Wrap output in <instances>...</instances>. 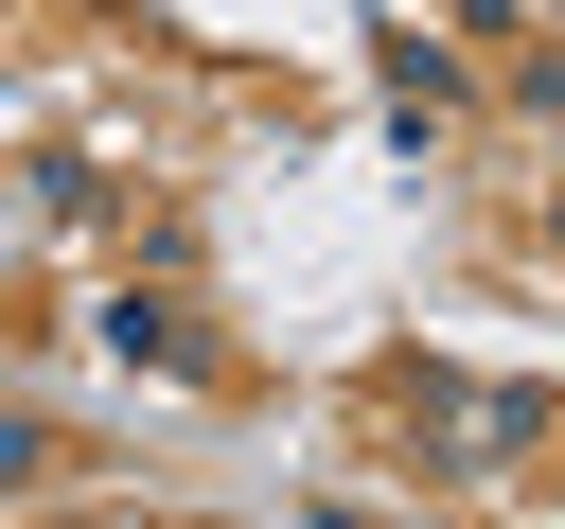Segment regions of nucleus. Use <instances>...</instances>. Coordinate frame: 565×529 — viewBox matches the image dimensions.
<instances>
[{
	"label": "nucleus",
	"instance_id": "obj_1",
	"mask_svg": "<svg viewBox=\"0 0 565 529\" xmlns=\"http://www.w3.org/2000/svg\"><path fill=\"white\" fill-rule=\"evenodd\" d=\"M18 458H35V441H18V423H0V476H18Z\"/></svg>",
	"mask_w": 565,
	"mask_h": 529
}]
</instances>
